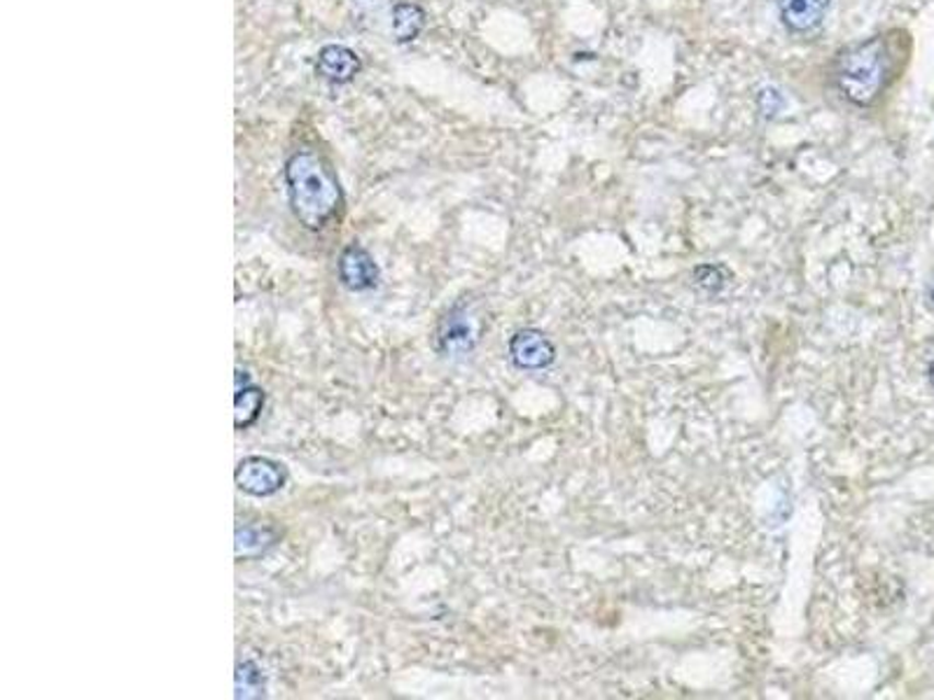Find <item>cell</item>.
Listing matches in <instances>:
<instances>
[{"instance_id": "cell-6", "label": "cell", "mask_w": 934, "mask_h": 700, "mask_svg": "<svg viewBox=\"0 0 934 700\" xmlns=\"http://www.w3.org/2000/svg\"><path fill=\"white\" fill-rule=\"evenodd\" d=\"M509 357H512V363L519 369L540 371V369H547L549 365H554L556 348L545 332L521 330L512 339H509Z\"/></svg>"}, {"instance_id": "cell-3", "label": "cell", "mask_w": 934, "mask_h": 700, "mask_svg": "<svg viewBox=\"0 0 934 700\" xmlns=\"http://www.w3.org/2000/svg\"><path fill=\"white\" fill-rule=\"evenodd\" d=\"M234 482L246 495H252V498H271V495H276L285 488L287 474L276 460L250 455L244 458L239 467H236Z\"/></svg>"}, {"instance_id": "cell-12", "label": "cell", "mask_w": 934, "mask_h": 700, "mask_svg": "<svg viewBox=\"0 0 934 700\" xmlns=\"http://www.w3.org/2000/svg\"><path fill=\"white\" fill-rule=\"evenodd\" d=\"M234 689H236V698H244V700H248V698H262L264 696V691H267V679H264V675H262V668L258 663H252V661H241L239 665H236V677H234Z\"/></svg>"}, {"instance_id": "cell-11", "label": "cell", "mask_w": 934, "mask_h": 700, "mask_svg": "<svg viewBox=\"0 0 934 700\" xmlns=\"http://www.w3.org/2000/svg\"><path fill=\"white\" fill-rule=\"evenodd\" d=\"M426 26V12L414 3H400L393 10V36L398 43H412Z\"/></svg>"}, {"instance_id": "cell-5", "label": "cell", "mask_w": 934, "mask_h": 700, "mask_svg": "<svg viewBox=\"0 0 934 700\" xmlns=\"http://www.w3.org/2000/svg\"><path fill=\"white\" fill-rule=\"evenodd\" d=\"M339 283H342L351 293H367L379 285V266L374 262L369 250H365L358 244H351L339 254Z\"/></svg>"}, {"instance_id": "cell-15", "label": "cell", "mask_w": 934, "mask_h": 700, "mask_svg": "<svg viewBox=\"0 0 934 700\" xmlns=\"http://www.w3.org/2000/svg\"><path fill=\"white\" fill-rule=\"evenodd\" d=\"M927 379H930V383H932V388H934V360H932V365H930V369H927Z\"/></svg>"}, {"instance_id": "cell-14", "label": "cell", "mask_w": 934, "mask_h": 700, "mask_svg": "<svg viewBox=\"0 0 934 700\" xmlns=\"http://www.w3.org/2000/svg\"><path fill=\"white\" fill-rule=\"evenodd\" d=\"M759 100H767V106H761L764 115H776L780 108H783V96H780L776 90H767L761 92Z\"/></svg>"}, {"instance_id": "cell-9", "label": "cell", "mask_w": 934, "mask_h": 700, "mask_svg": "<svg viewBox=\"0 0 934 700\" xmlns=\"http://www.w3.org/2000/svg\"><path fill=\"white\" fill-rule=\"evenodd\" d=\"M276 542H279V533L274 527L258 525V523L239 525L236 527V537H234L236 558H258L267 554L271 546H276Z\"/></svg>"}, {"instance_id": "cell-10", "label": "cell", "mask_w": 934, "mask_h": 700, "mask_svg": "<svg viewBox=\"0 0 934 700\" xmlns=\"http://www.w3.org/2000/svg\"><path fill=\"white\" fill-rule=\"evenodd\" d=\"M264 408V390L260 388H236L234 398V425L236 430H246L260 418Z\"/></svg>"}, {"instance_id": "cell-16", "label": "cell", "mask_w": 934, "mask_h": 700, "mask_svg": "<svg viewBox=\"0 0 934 700\" xmlns=\"http://www.w3.org/2000/svg\"><path fill=\"white\" fill-rule=\"evenodd\" d=\"M932 304H934V287H932Z\"/></svg>"}, {"instance_id": "cell-1", "label": "cell", "mask_w": 934, "mask_h": 700, "mask_svg": "<svg viewBox=\"0 0 934 700\" xmlns=\"http://www.w3.org/2000/svg\"><path fill=\"white\" fill-rule=\"evenodd\" d=\"M907 55V33H880V36L843 47L831 63V82L853 106L872 108L902 73Z\"/></svg>"}, {"instance_id": "cell-7", "label": "cell", "mask_w": 934, "mask_h": 700, "mask_svg": "<svg viewBox=\"0 0 934 700\" xmlns=\"http://www.w3.org/2000/svg\"><path fill=\"white\" fill-rule=\"evenodd\" d=\"M316 73L332 84H346L360 73V57L346 45H326L318 52Z\"/></svg>"}, {"instance_id": "cell-8", "label": "cell", "mask_w": 934, "mask_h": 700, "mask_svg": "<svg viewBox=\"0 0 934 700\" xmlns=\"http://www.w3.org/2000/svg\"><path fill=\"white\" fill-rule=\"evenodd\" d=\"M780 20L792 33H811L825 20L831 0H776Z\"/></svg>"}, {"instance_id": "cell-4", "label": "cell", "mask_w": 934, "mask_h": 700, "mask_svg": "<svg viewBox=\"0 0 934 700\" xmlns=\"http://www.w3.org/2000/svg\"><path fill=\"white\" fill-rule=\"evenodd\" d=\"M477 344V322L465 304H458L441 318L435 332V346L445 357H463Z\"/></svg>"}, {"instance_id": "cell-2", "label": "cell", "mask_w": 934, "mask_h": 700, "mask_svg": "<svg viewBox=\"0 0 934 700\" xmlns=\"http://www.w3.org/2000/svg\"><path fill=\"white\" fill-rule=\"evenodd\" d=\"M285 187L293 215L311 232L326 229L344 206V192L332 164L314 150H299L287 159Z\"/></svg>"}, {"instance_id": "cell-13", "label": "cell", "mask_w": 934, "mask_h": 700, "mask_svg": "<svg viewBox=\"0 0 934 700\" xmlns=\"http://www.w3.org/2000/svg\"><path fill=\"white\" fill-rule=\"evenodd\" d=\"M694 281L699 287L708 289V293H720V289L726 285L729 281V271L724 266H716V264H704L694 271Z\"/></svg>"}]
</instances>
